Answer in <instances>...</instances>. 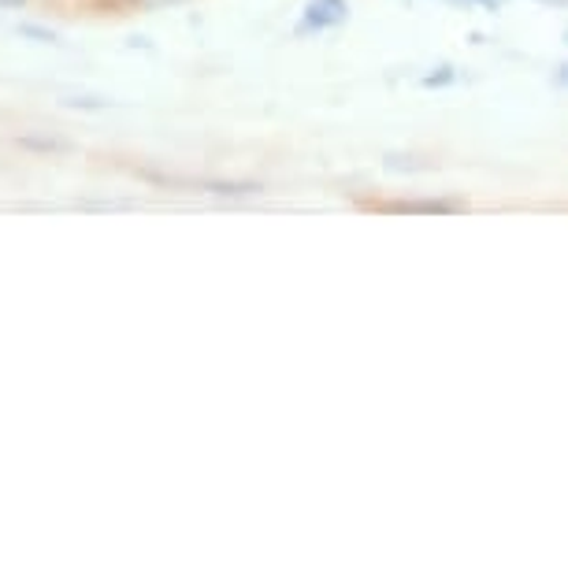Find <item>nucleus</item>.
I'll use <instances>...</instances> for the list:
<instances>
[{
  "instance_id": "nucleus-1",
  "label": "nucleus",
  "mask_w": 568,
  "mask_h": 568,
  "mask_svg": "<svg viewBox=\"0 0 568 568\" xmlns=\"http://www.w3.org/2000/svg\"><path fill=\"white\" fill-rule=\"evenodd\" d=\"M349 19V4L346 0H308L302 23H297V34H324V30H335Z\"/></svg>"
},
{
  "instance_id": "nucleus-2",
  "label": "nucleus",
  "mask_w": 568,
  "mask_h": 568,
  "mask_svg": "<svg viewBox=\"0 0 568 568\" xmlns=\"http://www.w3.org/2000/svg\"><path fill=\"white\" fill-rule=\"evenodd\" d=\"M182 186L205 190V194H220V197H250L261 194V182H239V179H175Z\"/></svg>"
},
{
  "instance_id": "nucleus-3",
  "label": "nucleus",
  "mask_w": 568,
  "mask_h": 568,
  "mask_svg": "<svg viewBox=\"0 0 568 568\" xmlns=\"http://www.w3.org/2000/svg\"><path fill=\"white\" fill-rule=\"evenodd\" d=\"M465 205L460 201H449V197H416V201H394L387 205V212H405V216H413V212H424V216H446V212H460Z\"/></svg>"
},
{
  "instance_id": "nucleus-4",
  "label": "nucleus",
  "mask_w": 568,
  "mask_h": 568,
  "mask_svg": "<svg viewBox=\"0 0 568 568\" xmlns=\"http://www.w3.org/2000/svg\"><path fill=\"white\" fill-rule=\"evenodd\" d=\"M449 82H457L454 68H435L432 74H424V79H420L424 90H443V85H449Z\"/></svg>"
},
{
  "instance_id": "nucleus-5",
  "label": "nucleus",
  "mask_w": 568,
  "mask_h": 568,
  "mask_svg": "<svg viewBox=\"0 0 568 568\" xmlns=\"http://www.w3.org/2000/svg\"><path fill=\"white\" fill-rule=\"evenodd\" d=\"M23 149H41V153H52V149H68L63 142H52V138H19Z\"/></svg>"
},
{
  "instance_id": "nucleus-6",
  "label": "nucleus",
  "mask_w": 568,
  "mask_h": 568,
  "mask_svg": "<svg viewBox=\"0 0 568 568\" xmlns=\"http://www.w3.org/2000/svg\"><path fill=\"white\" fill-rule=\"evenodd\" d=\"M19 34H23V38H34V41H41V45H49V41H57V34H52V30H45V27H30V23L19 27Z\"/></svg>"
},
{
  "instance_id": "nucleus-7",
  "label": "nucleus",
  "mask_w": 568,
  "mask_h": 568,
  "mask_svg": "<svg viewBox=\"0 0 568 568\" xmlns=\"http://www.w3.org/2000/svg\"><path fill=\"white\" fill-rule=\"evenodd\" d=\"M449 4H457V8H487V12H501V8H506V0H449Z\"/></svg>"
},
{
  "instance_id": "nucleus-8",
  "label": "nucleus",
  "mask_w": 568,
  "mask_h": 568,
  "mask_svg": "<svg viewBox=\"0 0 568 568\" xmlns=\"http://www.w3.org/2000/svg\"><path fill=\"white\" fill-rule=\"evenodd\" d=\"M554 85H557V90H568V60L554 71Z\"/></svg>"
},
{
  "instance_id": "nucleus-9",
  "label": "nucleus",
  "mask_w": 568,
  "mask_h": 568,
  "mask_svg": "<svg viewBox=\"0 0 568 568\" xmlns=\"http://www.w3.org/2000/svg\"><path fill=\"white\" fill-rule=\"evenodd\" d=\"M27 0H0V8H4V12H16V8H23Z\"/></svg>"
},
{
  "instance_id": "nucleus-10",
  "label": "nucleus",
  "mask_w": 568,
  "mask_h": 568,
  "mask_svg": "<svg viewBox=\"0 0 568 568\" xmlns=\"http://www.w3.org/2000/svg\"><path fill=\"white\" fill-rule=\"evenodd\" d=\"M539 4H557V8H568V0H539Z\"/></svg>"
},
{
  "instance_id": "nucleus-11",
  "label": "nucleus",
  "mask_w": 568,
  "mask_h": 568,
  "mask_svg": "<svg viewBox=\"0 0 568 568\" xmlns=\"http://www.w3.org/2000/svg\"><path fill=\"white\" fill-rule=\"evenodd\" d=\"M565 45H568V30H565Z\"/></svg>"
}]
</instances>
